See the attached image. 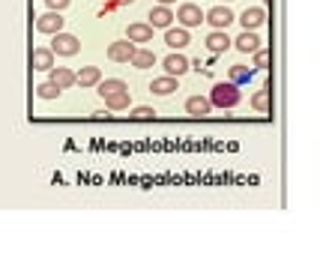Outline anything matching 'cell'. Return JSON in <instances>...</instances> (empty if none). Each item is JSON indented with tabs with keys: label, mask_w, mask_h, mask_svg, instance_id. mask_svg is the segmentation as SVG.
Wrapping results in <instances>:
<instances>
[{
	"label": "cell",
	"mask_w": 320,
	"mask_h": 269,
	"mask_svg": "<svg viewBox=\"0 0 320 269\" xmlns=\"http://www.w3.org/2000/svg\"><path fill=\"white\" fill-rule=\"evenodd\" d=\"M210 105L213 108H221V111H230V108H236L239 105V87L236 84H230V81H221V84H215L213 90H210Z\"/></svg>",
	"instance_id": "obj_1"
},
{
	"label": "cell",
	"mask_w": 320,
	"mask_h": 269,
	"mask_svg": "<svg viewBox=\"0 0 320 269\" xmlns=\"http://www.w3.org/2000/svg\"><path fill=\"white\" fill-rule=\"evenodd\" d=\"M54 54H60V57H72L78 48H81V42H78V36H72V33H54L51 36V45H48Z\"/></svg>",
	"instance_id": "obj_2"
},
{
	"label": "cell",
	"mask_w": 320,
	"mask_h": 269,
	"mask_svg": "<svg viewBox=\"0 0 320 269\" xmlns=\"http://www.w3.org/2000/svg\"><path fill=\"white\" fill-rule=\"evenodd\" d=\"M204 21L213 30H227V24H233V12L227 6H213L210 12H204Z\"/></svg>",
	"instance_id": "obj_3"
},
{
	"label": "cell",
	"mask_w": 320,
	"mask_h": 269,
	"mask_svg": "<svg viewBox=\"0 0 320 269\" xmlns=\"http://www.w3.org/2000/svg\"><path fill=\"white\" fill-rule=\"evenodd\" d=\"M63 24H66V21H63V15H60V12H51V9H48V12H42V15L36 18V30H39V33H45V36L60 33V30H63Z\"/></svg>",
	"instance_id": "obj_4"
},
{
	"label": "cell",
	"mask_w": 320,
	"mask_h": 269,
	"mask_svg": "<svg viewBox=\"0 0 320 269\" xmlns=\"http://www.w3.org/2000/svg\"><path fill=\"white\" fill-rule=\"evenodd\" d=\"M177 87H180V78H174V75H159V78L150 81V93L153 96H171V93H177Z\"/></svg>",
	"instance_id": "obj_5"
},
{
	"label": "cell",
	"mask_w": 320,
	"mask_h": 269,
	"mask_svg": "<svg viewBox=\"0 0 320 269\" xmlns=\"http://www.w3.org/2000/svg\"><path fill=\"white\" fill-rule=\"evenodd\" d=\"M177 21L189 30V27H198V24L204 21V12H201V6H195V3H180V9H177Z\"/></svg>",
	"instance_id": "obj_6"
},
{
	"label": "cell",
	"mask_w": 320,
	"mask_h": 269,
	"mask_svg": "<svg viewBox=\"0 0 320 269\" xmlns=\"http://www.w3.org/2000/svg\"><path fill=\"white\" fill-rule=\"evenodd\" d=\"M132 54H135V42H129V39H117V42L108 45V57L114 63H129Z\"/></svg>",
	"instance_id": "obj_7"
},
{
	"label": "cell",
	"mask_w": 320,
	"mask_h": 269,
	"mask_svg": "<svg viewBox=\"0 0 320 269\" xmlns=\"http://www.w3.org/2000/svg\"><path fill=\"white\" fill-rule=\"evenodd\" d=\"M30 66H33V72H48V69H54V51H51L48 45L33 48V54H30Z\"/></svg>",
	"instance_id": "obj_8"
},
{
	"label": "cell",
	"mask_w": 320,
	"mask_h": 269,
	"mask_svg": "<svg viewBox=\"0 0 320 269\" xmlns=\"http://www.w3.org/2000/svg\"><path fill=\"white\" fill-rule=\"evenodd\" d=\"M147 24H150V27H162V30H168V27L174 24V12H171V6H153L150 15H147Z\"/></svg>",
	"instance_id": "obj_9"
},
{
	"label": "cell",
	"mask_w": 320,
	"mask_h": 269,
	"mask_svg": "<svg viewBox=\"0 0 320 269\" xmlns=\"http://www.w3.org/2000/svg\"><path fill=\"white\" fill-rule=\"evenodd\" d=\"M230 45H236V51H243V54H252V51L261 48V36L255 30H246V33H239Z\"/></svg>",
	"instance_id": "obj_10"
},
{
	"label": "cell",
	"mask_w": 320,
	"mask_h": 269,
	"mask_svg": "<svg viewBox=\"0 0 320 269\" xmlns=\"http://www.w3.org/2000/svg\"><path fill=\"white\" fill-rule=\"evenodd\" d=\"M230 42H233V39H230V36H227L224 30H213V33H210V36L204 39V45H207V48H210L213 54H224V51L230 48Z\"/></svg>",
	"instance_id": "obj_11"
},
{
	"label": "cell",
	"mask_w": 320,
	"mask_h": 269,
	"mask_svg": "<svg viewBox=\"0 0 320 269\" xmlns=\"http://www.w3.org/2000/svg\"><path fill=\"white\" fill-rule=\"evenodd\" d=\"M162 66H165V72L168 75H174V78H180L183 72H189V57H183V54H168L165 60H162Z\"/></svg>",
	"instance_id": "obj_12"
},
{
	"label": "cell",
	"mask_w": 320,
	"mask_h": 269,
	"mask_svg": "<svg viewBox=\"0 0 320 269\" xmlns=\"http://www.w3.org/2000/svg\"><path fill=\"white\" fill-rule=\"evenodd\" d=\"M264 21H267V12L261 6H252V9H246L243 15H239V24H243L246 30H258Z\"/></svg>",
	"instance_id": "obj_13"
},
{
	"label": "cell",
	"mask_w": 320,
	"mask_h": 269,
	"mask_svg": "<svg viewBox=\"0 0 320 269\" xmlns=\"http://www.w3.org/2000/svg\"><path fill=\"white\" fill-rule=\"evenodd\" d=\"M153 30H156V27H150V24H129V27H126V39L144 45V42L153 39Z\"/></svg>",
	"instance_id": "obj_14"
},
{
	"label": "cell",
	"mask_w": 320,
	"mask_h": 269,
	"mask_svg": "<svg viewBox=\"0 0 320 269\" xmlns=\"http://www.w3.org/2000/svg\"><path fill=\"white\" fill-rule=\"evenodd\" d=\"M210 111H213V105H210L207 96H189V99H186V114H192V117H207Z\"/></svg>",
	"instance_id": "obj_15"
},
{
	"label": "cell",
	"mask_w": 320,
	"mask_h": 269,
	"mask_svg": "<svg viewBox=\"0 0 320 269\" xmlns=\"http://www.w3.org/2000/svg\"><path fill=\"white\" fill-rule=\"evenodd\" d=\"M102 99H105V105H108V111H111V114H117V111H126V108L132 105L129 90H120V93H111V96H102Z\"/></svg>",
	"instance_id": "obj_16"
},
{
	"label": "cell",
	"mask_w": 320,
	"mask_h": 269,
	"mask_svg": "<svg viewBox=\"0 0 320 269\" xmlns=\"http://www.w3.org/2000/svg\"><path fill=\"white\" fill-rule=\"evenodd\" d=\"M48 81H54L60 90H69V87H75V84H78L72 69H48Z\"/></svg>",
	"instance_id": "obj_17"
},
{
	"label": "cell",
	"mask_w": 320,
	"mask_h": 269,
	"mask_svg": "<svg viewBox=\"0 0 320 269\" xmlns=\"http://www.w3.org/2000/svg\"><path fill=\"white\" fill-rule=\"evenodd\" d=\"M165 42H168V48H186L189 45V30L186 27H168Z\"/></svg>",
	"instance_id": "obj_18"
},
{
	"label": "cell",
	"mask_w": 320,
	"mask_h": 269,
	"mask_svg": "<svg viewBox=\"0 0 320 269\" xmlns=\"http://www.w3.org/2000/svg\"><path fill=\"white\" fill-rule=\"evenodd\" d=\"M75 81L81 84V87H96V84L102 81V72H99L96 66H84L81 72H75Z\"/></svg>",
	"instance_id": "obj_19"
},
{
	"label": "cell",
	"mask_w": 320,
	"mask_h": 269,
	"mask_svg": "<svg viewBox=\"0 0 320 269\" xmlns=\"http://www.w3.org/2000/svg\"><path fill=\"white\" fill-rule=\"evenodd\" d=\"M135 69H150L153 63H156V54L150 51V48H135V54H132V60H129Z\"/></svg>",
	"instance_id": "obj_20"
},
{
	"label": "cell",
	"mask_w": 320,
	"mask_h": 269,
	"mask_svg": "<svg viewBox=\"0 0 320 269\" xmlns=\"http://www.w3.org/2000/svg\"><path fill=\"white\" fill-rule=\"evenodd\" d=\"M96 90H99V96H111V93H120V90H129V87L120 78H105L96 84Z\"/></svg>",
	"instance_id": "obj_21"
},
{
	"label": "cell",
	"mask_w": 320,
	"mask_h": 269,
	"mask_svg": "<svg viewBox=\"0 0 320 269\" xmlns=\"http://www.w3.org/2000/svg\"><path fill=\"white\" fill-rule=\"evenodd\" d=\"M252 78H255V72L249 66H230V84L239 87V84H249Z\"/></svg>",
	"instance_id": "obj_22"
},
{
	"label": "cell",
	"mask_w": 320,
	"mask_h": 269,
	"mask_svg": "<svg viewBox=\"0 0 320 269\" xmlns=\"http://www.w3.org/2000/svg\"><path fill=\"white\" fill-rule=\"evenodd\" d=\"M63 93V90L54 84V81H42V84H36V96L39 99H57Z\"/></svg>",
	"instance_id": "obj_23"
},
{
	"label": "cell",
	"mask_w": 320,
	"mask_h": 269,
	"mask_svg": "<svg viewBox=\"0 0 320 269\" xmlns=\"http://www.w3.org/2000/svg\"><path fill=\"white\" fill-rule=\"evenodd\" d=\"M252 108L255 111H261V114H267L269 111V90L264 87V90H258V93L252 96Z\"/></svg>",
	"instance_id": "obj_24"
},
{
	"label": "cell",
	"mask_w": 320,
	"mask_h": 269,
	"mask_svg": "<svg viewBox=\"0 0 320 269\" xmlns=\"http://www.w3.org/2000/svg\"><path fill=\"white\" fill-rule=\"evenodd\" d=\"M129 117L132 120H144V117H156V111H153V105H135Z\"/></svg>",
	"instance_id": "obj_25"
},
{
	"label": "cell",
	"mask_w": 320,
	"mask_h": 269,
	"mask_svg": "<svg viewBox=\"0 0 320 269\" xmlns=\"http://www.w3.org/2000/svg\"><path fill=\"white\" fill-rule=\"evenodd\" d=\"M252 57H255V66H258V69H267V66H269V51H267V48L252 51Z\"/></svg>",
	"instance_id": "obj_26"
},
{
	"label": "cell",
	"mask_w": 320,
	"mask_h": 269,
	"mask_svg": "<svg viewBox=\"0 0 320 269\" xmlns=\"http://www.w3.org/2000/svg\"><path fill=\"white\" fill-rule=\"evenodd\" d=\"M69 3H72V0H45V6H48L51 12H63Z\"/></svg>",
	"instance_id": "obj_27"
},
{
	"label": "cell",
	"mask_w": 320,
	"mask_h": 269,
	"mask_svg": "<svg viewBox=\"0 0 320 269\" xmlns=\"http://www.w3.org/2000/svg\"><path fill=\"white\" fill-rule=\"evenodd\" d=\"M114 9H117V3H114V0H111L108 6H102V12H99V15H108V12H114Z\"/></svg>",
	"instance_id": "obj_28"
},
{
	"label": "cell",
	"mask_w": 320,
	"mask_h": 269,
	"mask_svg": "<svg viewBox=\"0 0 320 269\" xmlns=\"http://www.w3.org/2000/svg\"><path fill=\"white\" fill-rule=\"evenodd\" d=\"M117 6H129V3H135V0H114Z\"/></svg>",
	"instance_id": "obj_29"
},
{
	"label": "cell",
	"mask_w": 320,
	"mask_h": 269,
	"mask_svg": "<svg viewBox=\"0 0 320 269\" xmlns=\"http://www.w3.org/2000/svg\"><path fill=\"white\" fill-rule=\"evenodd\" d=\"M171 3H177V0H159V6H171Z\"/></svg>",
	"instance_id": "obj_30"
},
{
	"label": "cell",
	"mask_w": 320,
	"mask_h": 269,
	"mask_svg": "<svg viewBox=\"0 0 320 269\" xmlns=\"http://www.w3.org/2000/svg\"><path fill=\"white\" fill-rule=\"evenodd\" d=\"M227 3H230V0H227Z\"/></svg>",
	"instance_id": "obj_31"
}]
</instances>
